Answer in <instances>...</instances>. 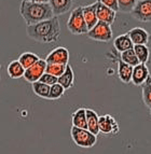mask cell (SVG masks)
I'll return each instance as SVG.
<instances>
[{
  "mask_svg": "<svg viewBox=\"0 0 151 154\" xmlns=\"http://www.w3.org/2000/svg\"><path fill=\"white\" fill-rule=\"evenodd\" d=\"M26 33L33 41L40 43H53L61 37V24L57 16L37 24L26 26Z\"/></svg>",
  "mask_w": 151,
  "mask_h": 154,
  "instance_id": "cell-1",
  "label": "cell"
},
{
  "mask_svg": "<svg viewBox=\"0 0 151 154\" xmlns=\"http://www.w3.org/2000/svg\"><path fill=\"white\" fill-rule=\"evenodd\" d=\"M20 13L25 21L26 26L37 24L55 16L50 3L28 2V1L20 2Z\"/></svg>",
  "mask_w": 151,
  "mask_h": 154,
  "instance_id": "cell-2",
  "label": "cell"
},
{
  "mask_svg": "<svg viewBox=\"0 0 151 154\" xmlns=\"http://www.w3.org/2000/svg\"><path fill=\"white\" fill-rule=\"evenodd\" d=\"M83 7L79 5L74 8L70 12V15L67 21V28L72 35L80 36V35H87L89 28L85 23L84 16H83Z\"/></svg>",
  "mask_w": 151,
  "mask_h": 154,
  "instance_id": "cell-3",
  "label": "cell"
},
{
  "mask_svg": "<svg viewBox=\"0 0 151 154\" xmlns=\"http://www.w3.org/2000/svg\"><path fill=\"white\" fill-rule=\"evenodd\" d=\"M72 141L80 148H93L97 142V136L91 133L89 129L79 128L72 126L70 129Z\"/></svg>",
  "mask_w": 151,
  "mask_h": 154,
  "instance_id": "cell-4",
  "label": "cell"
},
{
  "mask_svg": "<svg viewBox=\"0 0 151 154\" xmlns=\"http://www.w3.org/2000/svg\"><path fill=\"white\" fill-rule=\"evenodd\" d=\"M87 37L94 41L98 42H109L112 39V29L111 25L104 22H99L87 31Z\"/></svg>",
  "mask_w": 151,
  "mask_h": 154,
  "instance_id": "cell-5",
  "label": "cell"
},
{
  "mask_svg": "<svg viewBox=\"0 0 151 154\" xmlns=\"http://www.w3.org/2000/svg\"><path fill=\"white\" fill-rule=\"evenodd\" d=\"M131 15L134 20L141 23L151 22V0H138L132 10Z\"/></svg>",
  "mask_w": 151,
  "mask_h": 154,
  "instance_id": "cell-6",
  "label": "cell"
},
{
  "mask_svg": "<svg viewBox=\"0 0 151 154\" xmlns=\"http://www.w3.org/2000/svg\"><path fill=\"white\" fill-rule=\"evenodd\" d=\"M46 69V59H39L36 64H33L29 68L25 69V73H24V79L29 83L37 82L40 80Z\"/></svg>",
  "mask_w": 151,
  "mask_h": 154,
  "instance_id": "cell-7",
  "label": "cell"
},
{
  "mask_svg": "<svg viewBox=\"0 0 151 154\" xmlns=\"http://www.w3.org/2000/svg\"><path fill=\"white\" fill-rule=\"evenodd\" d=\"M98 126H99V131L105 135H115L120 131L118 122L110 114H105V116H99L98 119Z\"/></svg>",
  "mask_w": 151,
  "mask_h": 154,
  "instance_id": "cell-8",
  "label": "cell"
},
{
  "mask_svg": "<svg viewBox=\"0 0 151 154\" xmlns=\"http://www.w3.org/2000/svg\"><path fill=\"white\" fill-rule=\"evenodd\" d=\"M46 62L48 64H61L67 65L69 62V51L64 46H58L52 50L46 55Z\"/></svg>",
  "mask_w": 151,
  "mask_h": 154,
  "instance_id": "cell-9",
  "label": "cell"
},
{
  "mask_svg": "<svg viewBox=\"0 0 151 154\" xmlns=\"http://www.w3.org/2000/svg\"><path fill=\"white\" fill-rule=\"evenodd\" d=\"M150 78L148 67L146 64H138L137 66L133 67V75H132V83L135 86H141L147 80Z\"/></svg>",
  "mask_w": 151,
  "mask_h": 154,
  "instance_id": "cell-10",
  "label": "cell"
},
{
  "mask_svg": "<svg viewBox=\"0 0 151 154\" xmlns=\"http://www.w3.org/2000/svg\"><path fill=\"white\" fill-rule=\"evenodd\" d=\"M96 14H97V18L99 22H104V23H107L109 25H112L115 21V14H117V12L111 10L110 8L106 7V5H104L102 2H99L97 0Z\"/></svg>",
  "mask_w": 151,
  "mask_h": 154,
  "instance_id": "cell-11",
  "label": "cell"
},
{
  "mask_svg": "<svg viewBox=\"0 0 151 154\" xmlns=\"http://www.w3.org/2000/svg\"><path fill=\"white\" fill-rule=\"evenodd\" d=\"M50 5L55 16L63 15L69 12L74 5V0H50Z\"/></svg>",
  "mask_w": 151,
  "mask_h": 154,
  "instance_id": "cell-12",
  "label": "cell"
},
{
  "mask_svg": "<svg viewBox=\"0 0 151 154\" xmlns=\"http://www.w3.org/2000/svg\"><path fill=\"white\" fill-rule=\"evenodd\" d=\"M96 5H97V1H95L92 5H84L82 9L83 10V16H84L85 23H87L89 30L98 23L97 14H96Z\"/></svg>",
  "mask_w": 151,
  "mask_h": 154,
  "instance_id": "cell-13",
  "label": "cell"
},
{
  "mask_svg": "<svg viewBox=\"0 0 151 154\" xmlns=\"http://www.w3.org/2000/svg\"><path fill=\"white\" fill-rule=\"evenodd\" d=\"M127 33L134 45L135 44H147L150 40L149 32L141 27H135V28L131 29Z\"/></svg>",
  "mask_w": 151,
  "mask_h": 154,
  "instance_id": "cell-14",
  "label": "cell"
},
{
  "mask_svg": "<svg viewBox=\"0 0 151 154\" xmlns=\"http://www.w3.org/2000/svg\"><path fill=\"white\" fill-rule=\"evenodd\" d=\"M132 75H133V67L124 63L121 58H118V77L121 80V82L125 84L131 83Z\"/></svg>",
  "mask_w": 151,
  "mask_h": 154,
  "instance_id": "cell-15",
  "label": "cell"
},
{
  "mask_svg": "<svg viewBox=\"0 0 151 154\" xmlns=\"http://www.w3.org/2000/svg\"><path fill=\"white\" fill-rule=\"evenodd\" d=\"M113 46H115V51L119 52V53H122L126 50L133 49L134 44L130 36H128V33H123V35H120L113 40Z\"/></svg>",
  "mask_w": 151,
  "mask_h": 154,
  "instance_id": "cell-16",
  "label": "cell"
},
{
  "mask_svg": "<svg viewBox=\"0 0 151 154\" xmlns=\"http://www.w3.org/2000/svg\"><path fill=\"white\" fill-rule=\"evenodd\" d=\"M85 112H87V129L93 133L94 135L98 136L99 131V126H98V116L97 112L92 109H85Z\"/></svg>",
  "mask_w": 151,
  "mask_h": 154,
  "instance_id": "cell-17",
  "label": "cell"
},
{
  "mask_svg": "<svg viewBox=\"0 0 151 154\" xmlns=\"http://www.w3.org/2000/svg\"><path fill=\"white\" fill-rule=\"evenodd\" d=\"M57 82H58L61 86H64L65 90H69V88H71L72 86H74V70H72V67L70 66L69 64L66 66V69H65L64 73L58 78Z\"/></svg>",
  "mask_w": 151,
  "mask_h": 154,
  "instance_id": "cell-18",
  "label": "cell"
},
{
  "mask_svg": "<svg viewBox=\"0 0 151 154\" xmlns=\"http://www.w3.org/2000/svg\"><path fill=\"white\" fill-rule=\"evenodd\" d=\"M71 123L72 126H76V127H79V128L87 129V112H85L84 108H79L72 113Z\"/></svg>",
  "mask_w": 151,
  "mask_h": 154,
  "instance_id": "cell-19",
  "label": "cell"
},
{
  "mask_svg": "<svg viewBox=\"0 0 151 154\" xmlns=\"http://www.w3.org/2000/svg\"><path fill=\"white\" fill-rule=\"evenodd\" d=\"M7 73L11 79H20L24 77L25 68L20 65L18 60H12L11 63H9L7 67Z\"/></svg>",
  "mask_w": 151,
  "mask_h": 154,
  "instance_id": "cell-20",
  "label": "cell"
},
{
  "mask_svg": "<svg viewBox=\"0 0 151 154\" xmlns=\"http://www.w3.org/2000/svg\"><path fill=\"white\" fill-rule=\"evenodd\" d=\"M39 59H40V57L37 54H35V53H33V52H24V53H22L20 55L17 60L25 69H27L30 66H33V64H36Z\"/></svg>",
  "mask_w": 151,
  "mask_h": 154,
  "instance_id": "cell-21",
  "label": "cell"
},
{
  "mask_svg": "<svg viewBox=\"0 0 151 154\" xmlns=\"http://www.w3.org/2000/svg\"><path fill=\"white\" fill-rule=\"evenodd\" d=\"M133 49L135 51L136 56L138 58L139 63L146 64L149 60V57H150V50L147 46V44H135L133 46Z\"/></svg>",
  "mask_w": 151,
  "mask_h": 154,
  "instance_id": "cell-22",
  "label": "cell"
},
{
  "mask_svg": "<svg viewBox=\"0 0 151 154\" xmlns=\"http://www.w3.org/2000/svg\"><path fill=\"white\" fill-rule=\"evenodd\" d=\"M31 88L35 93V95H37L40 98H44L48 99L49 98V93H50V85L42 83L41 81H37V82L31 83Z\"/></svg>",
  "mask_w": 151,
  "mask_h": 154,
  "instance_id": "cell-23",
  "label": "cell"
},
{
  "mask_svg": "<svg viewBox=\"0 0 151 154\" xmlns=\"http://www.w3.org/2000/svg\"><path fill=\"white\" fill-rule=\"evenodd\" d=\"M120 54H121L120 58L122 59L123 62L128 65H131L132 67H135L138 64H140L138 58H137V56H136V53H135V51H134V49L126 50V51L122 52Z\"/></svg>",
  "mask_w": 151,
  "mask_h": 154,
  "instance_id": "cell-24",
  "label": "cell"
},
{
  "mask_svg": "<svg viewBox=\"0 0 151 154\" xmlns=\"http://www.w3.org/2000/svg\"><path fill=\"white\" fill-rule=\"evenodd\" d=\"M141 97L146 107L151 109V77L141 85Z\"/></svg>",
  "mask_w": 151,
  "mask_h": 154,
  "instance_id": "cell-25",
  "label": "cell"
},
{
  "mask_svg": "<svg viewBox=\"0 0 151 154\" xmlns=\"http://www.w3.org/2000/svg\"><path fill=\"white\" fill-rule=\"evenodd\" d=\"M65 91L66 90L64 88V86H61L58 82L51 85V86H50V93H49V98H48V99H50V100L59 99L61 96L64 95Z\"/></svg>",
  "mask_w": 151,
  "mask_h": 154,
  "instance_id": "cell-26",
  "label": "cell"
},
{
  "mask_svg": "<svg viewBox=\"0 0 151 154\" xmlns=\"http://www.w3.org/2000/svg\"><path fill=\"white\" fill-rule=\"evenodd\" d=\"M68 65V64H67ZM67 65H61V64H48L46 63V72L53 75L55 77L59 78L63 73H64L65 69H66Z\"/></svg>",
  "mask_w": 151,
  "mask_h": 154,
  "instance_id": "cell-27",
  "label": "cell"
},
{
  "mask_svg": "<svg viewBox=\"0 0 151 154\" xmlns=\"http://www.w3.org/2000/svg\"><path fill=\"white\" fill-rule=\"evenodd\" d=\"M137 0H118L119 12L122 13H131L135 7Z\"/></svg>",
  "mask_w": 151,
  "mask_h": 154,
  "instance_id": "cell-28",
  "label": "cell"
},
{
  "mask_svg": "<svg viewBox=\"0 0 151 154\" xmlns=\"http://www.w3.org/2000/svg\"><path fill=\"white\" fill-rule=\"evenodd\" d=\"M57 80H58L57 77H55V75H50V73H48V72H44L39 81H41L42 83H46V84L51 86V85L57 83Z\"/></svg>",
  "mask_w": 151,
  "mask_h": 154,
  "instance_id": "cell-29",
  "label": "cell"
},
{
  "mask_svg": "<svg viewBox=\"0 0 151 154\" xmlns=\"http://www.w3.org/2000/svg\"><path fill=\"white\" fill-rule=\"evenodd\" d=\"M99 2H102L104 5L110 8L111 10L115 11V12H119V5H118V0H98Z\"/></svg>",
  "mask_w": 151,
  "mask_h": 154,
  "instance_id": "cell-30",
  "label": "cell"
},
{
  "mask_svg": "<svg viewBox=\"0 0 151 154\" xmlns=\"http://www.w3.org/2000/svg\"><path fill=\"white\" fill-rule=\"evenodd\" d=\"M22 1H28V2H38V3H49L50 0H22Z\"/></svg>",
  "mask_w": 151,
  "mask_h": 154,
  "instance_id": "cell-31",
  "label": "cell"
},
{
  "mask_svg": "<svg viewBox=\"0 0 151 154\" xmlns=\"http://www.w3.org/2000/svg\"><path fill=\"white\" fill-rule=\"evenodd\" d=\"M0 69H1V65H0Z\"/></svg>",
  "mask_w": 151,
  "mask_h": 154,
  "instance_id": "cell-32",
  "label": "cell"
},
{
  "mask_svg": "<svg viewBox=\"0 0 151 154\" xmlns=\"http://www.w3.org/2000/svg\"><path fill=\"white\" fill-rule=\"evenodd\" d=\"M0 80H1V77H0Z\"/></svg>",
  "mask_w": 151,
  "mask_h": 154,
  "instance_id": "cell-33",
  "label": "cell"
},
{
  "mask_svg": "<svg viewBox=\"0 0 151 154\" xmlns=\"http://www.w3.org/2000/svg\"><path fill=\"white\" fill-rule=\"evenodd\" d=\"M137 1H138V0H137Z\"/></svg>",
  "mask_w": 151,
  "mask_h": 154,
  "instance_id": "cell-34",
  "label": "cell"
}]
</instances>
